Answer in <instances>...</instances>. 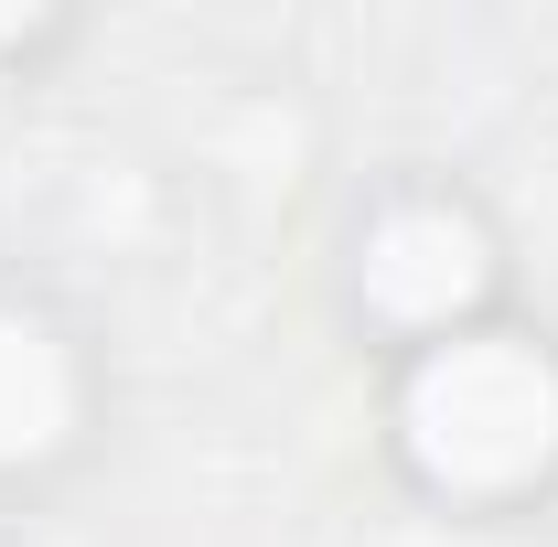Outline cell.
Segmentation results:
<instances>
[{"label":"cell","instance_id":"277c9868","mask_svg":"<svg viewBox=\"0 0 558 547\" xmlns=\"http://www.w3.org/2000/svg\"><path fill=\"white\" fill-rule=\"evenodd\" d=\"M33 44H54V22H33V11H0V65H11V54H33Z\"/></svg>","mask_w":558,"mask_h":547},{"label":"cell","instance_id":"7a4b0ae2","mask_svg":"<svg viewBox=\"0 0 558 547\" xmlns=\"http://www.w3.org/2000/svg\"><path fill=\"white\" fill-rule=\"evenodd\" d=\"M344 301H354V323L376 343H398V354H418L440 333H473L505 301V236H494V215L462 183L409 172V183H387L376 205L354 215Z\"/></svg>","mask_w":558,"mask_h":547},{"label":"cell","instance_id":"3957f363","mask_svg":"<svg viewBox=\"0 0 558 547\" xmlns=\"http://www.w3.org/2000/svg\"><path fill=\"white\" fill-rule=\"evenodd\" d=\"M97 440V354L65 312L0 279V494L54 483Z\"/></svg>","mask_w":558,"mask_h":547},{"label":"cell","instance_id":"6da1fadb","mask_svg":"<svg viewBox=\"0 0 558 547\" xmlns=\"http://www.w3.org/2000/svg\"><path fill=\"white\" fill-rule=\"evenodd\" d=\"M387 440L418 494L462 515H515L558 483V343L526 323H473L398 354Z\"/></svg>","mask_w":558,"mask_h":547}]
</instances>
